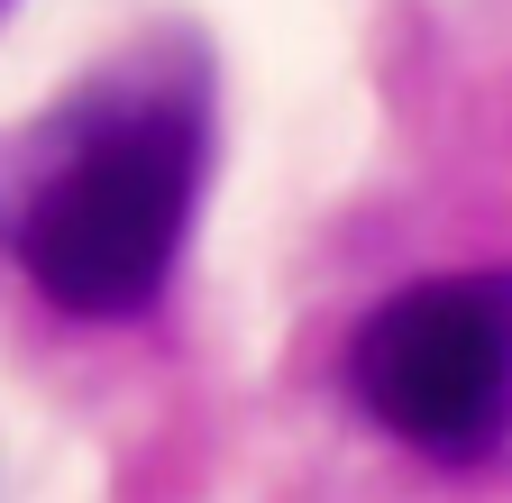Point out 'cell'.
Here are the masks:
<instances>
[{
  "mask_svg": "<svg viewBox=\"0 0 512 503\" xmlns=\"http://www.w3.org/2000/svg\"><path fill=\"white\" fill-rule=\"evenodd\" d=\"M348 385L421 458H485L512 421V275H430L366 311Z\"/></svg>",
  "mask_w": 512,
  "mask_h": 503,
  "instance_id": "cell-2",
  "label": "cell"
},
{
  "mask_svg": "<svg viewBox=\"0 0 512 503\" xmlns=\"http://www.w3.org/2000/svg\"><path fill=\"white\" fill-rule=\"evenodd\" d=\"M202 83L128 65L64 101L19 147L10 247L28 284L74 321H128L174 284L192 202H202Z\"/></svg>",
  "mask_w": 512,
  "mask_h": 503,
  "instance_id": "cell-1",
  "label": "cell"
}]
</instances>
